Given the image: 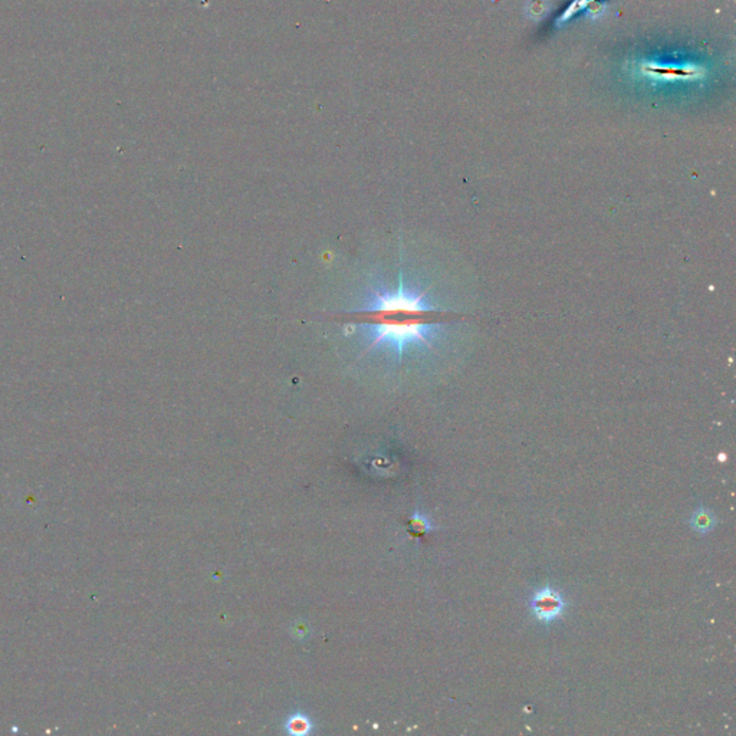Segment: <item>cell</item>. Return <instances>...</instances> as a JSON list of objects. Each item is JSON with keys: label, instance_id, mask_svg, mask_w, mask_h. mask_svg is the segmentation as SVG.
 Returning <instances> with one entry per match:
<instances>
[{"label": "cell", "instance_id": "1", "mask_svg": "<svg viewBox=\"0 0 736 736\" xmlns=\"http://www.w3.org/2000/svg\"><path fill=\"white\" fill-rule=\"evenodd\" d=\"M348 315L373 334L371 348L386 342L400 356L410 345L429 344L444 318V312L432 305L425 292L407 290L403 280L394 291L374 290L363 309Z\"/></svg>", "mask_w": 736, "mask_h": 736}, {"label": "cell", "instance_id": "2", "mask_svg": "<svg viewBox=\"0 0 736 736\" xmlns=\"http://www.w3.org/2000/svg\"><path fill=\"white\" fill-rule=\"evenodd\" d=\"M567 609V601L562 594L551 586L542 587L531 598V613L543 624L558 620Z\"/></svg>", "mask_w": 736, "mask_h": 736}, {"label": "cell", "instance_id": "3", "mask_svg": "<svg viewBox=\"0 0 736 736\" xmlns=\"http://www.w3.org/2000/svg\"><path fill=\"white\" fill-rule=\"evenodd\" d=\"M718 518L714 512L705 506H699L690 518V527L699 534H708L715 529Z\"/></svg>", "mask_w": 736, "mask_h": 736}, {"label": "cell", "instance_id": "4", "mask_svg": "<svg viewBox=\"0 0 736 736\" xmlns=\"http://www.w3.org/2000/svg\"><path fill=\"white\" fill-rule=\"evenodd\" d=\"M288 729L291 733H306L309 729V722L304 716H294L290 722H288Z\"/></svg>", "mask_w": 736, "mask_h": 736}, {"label": "cell", "instance_id": "5", "mask_svg": "<svg viewBox=\"0 0 736 736\" xmlns=\"http://www.w3.org/2000/svg\"><path fill=\"white\" fill-rule=\"evenodd\" d=\"M413 527L415 528V531H419L422 534H426L427 531H430V522L427 518L425 517H419L415 515L414 519H413Z\"/></svg>", "mask_w": 736, "mask_h": 736}]
</instances>
